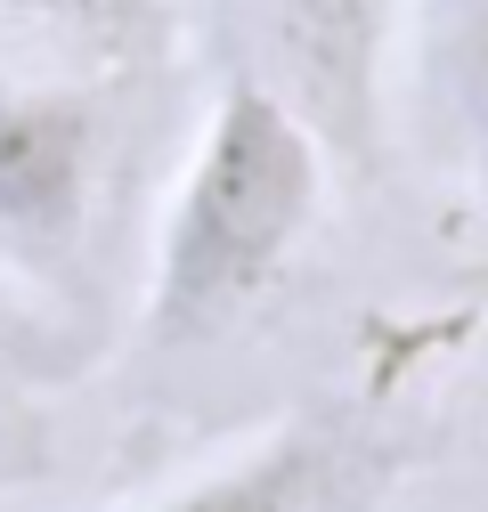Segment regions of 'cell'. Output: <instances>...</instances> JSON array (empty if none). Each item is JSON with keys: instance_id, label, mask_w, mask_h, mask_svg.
<instances>
[{"instance_id": "cell-6", "label": "cell", "mask_w": 488, "mask_h": 512, "mask_svg": "<svg viewBox=\"0 0 488 512\" xmlns=\"http://www.w3.org/2000/svg\"><path fill=\"white\" fill-rule=\"evenodd\" d=\"M163 0H0V25H41V33H82V41H131L155 25Z\"/></svg>"}, {"instance_id": "cell-1", "label": "cell", "mask_w": 488, "mask_h": 512, "mask_svg": "<svg viewBox=\"0 0 488 512\" xmlns=\"http://www.w3.org/2000/svg\"><path fill=\"white\" fill-rule=\"evenodd\" d=\"M326 179H334V155L318 147V131L261 74L228 66L155 228L139 342L188 350L228 334L310 244L326 212Z\"/></svg>"}, {"instance_id": "cell-2", "label": "cell", "mask_w": 488, "mask_h": 512, "mask_svg": "<svg viewBox=\"0 0 488 512\" xmlns=\"http://www.w3.org/2000/svg\"><path fill=\"white\" fill-rule=\"evenodd\" d=\"M114 171V106L90 82L0 74V269L33 293H82Z\"/></svg>"}, {"instance_id": "cell-3", "label": "cell", "mask_w": 488, "mask_h": 512, "mask_svg": "<svg viewBox=\"0 0 488 512\" xmlns=\"http://www.w3.org/2000/svg\"><path fill=\"white\" fill-rule=\"evenodd\" d=\"M244 74H261L318 131L334 171H375L391 147L399 0H228Z\"/></svg>"}, {"instance_id": "cell-4", "label": "cell", "mask_w": 488, "mask_h": 512, "mask_svg": "<svg viewBox=\"0 0 488 512\" xmlns=\"http://www.w3.org/2000/svg\"><path fill=\"white\" fill-rule=\"evenodd\" d=\"M415 139L488 204V0H399V66Z\"/></svg>"}, {"instance_id": "cell-5", "label": "cell", "mask_w": 488, "mask_h": 512, "mask_svg": "<svg viewBox=\"0 0 488 512\" xmlns=\"http://www.w3.org/2000/svg\"><path fill=\"white\" fill-rule=\"evenodd\" d=\"M350 464H358V439L342 415H285L253 447H236L212 472L155 496L147 512H326L350 488Z\"/></svg>"}]
</instances>
